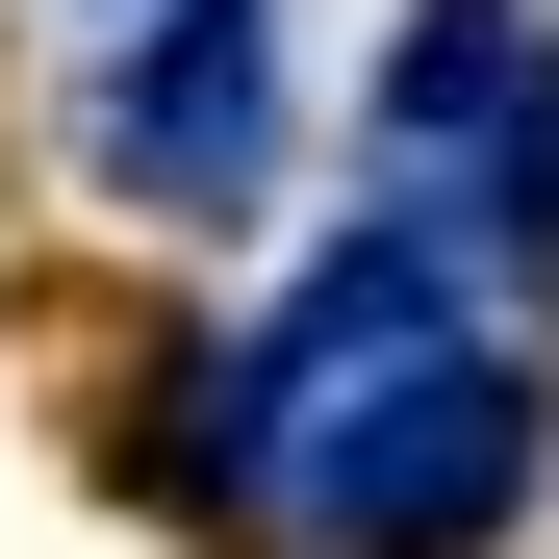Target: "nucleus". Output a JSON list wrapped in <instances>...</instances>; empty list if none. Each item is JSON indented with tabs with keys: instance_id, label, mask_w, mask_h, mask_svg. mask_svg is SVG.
<instances>
[{
	"instance_id": "nucleus-1",
	"label": "nucleus",
	"mask_w": 559,
	"mask_h": 559,
	"mask_svg": "<svg viewBox=\"0 0 559 559\" xmlns=\"http://www.w3.org/2000/svg\"><path fill=\"white\" fill-rule=\"evenodd\" d=\"M534 484H559V382L509 331H407L382 382H331L280 432V534L306 559H484Z\"/></svg>"
},
{
	"instance_id": "nucleus-2",
	"label": "nucleus",
	"mask_w": 559,
	"mask_h": 559,
	"mask_svg": "<svg viewBox=\"0 0 559 559\" xmlns=\"http://www.w3.org/2000/svg\"><path fill=\"white\" fill-rule=\"evenodd\" d=\"M76 153H103V204L229 229L254 178H280V0H128V51H103V103H76Z\"/></svg>"
},
{
	"instance_id": "nucleus-3",
	"label": "nucleus",
	"mask_w": 559,
	"mask_h": 559,
	"mask_svg": "<svg viewBox=\"0 0 559 559\" xmlns=\"http://www.w3.org/2000/svg\"><path fill=\"white\" fill-rule=\"evenodd\" d=\"M509 103H534V0H407L382 26V178L457 204V178L509 153Z\"/></svg>"
},
{
	"instance_id": "nucleus-4",
	"label": "nucleus",
	"mask_w": 559,
	"mask_h": 559,
	"mask_svg": "<svg viewBox=\"0 0 559 559\" xmlns=\"http://www.w3.org/2000/svg\"><path fill=\"white\" fill-rule=\"evenodd\" d=\"M457 204H484L509 254H559V51H534V103H509V153H484V178H457Z\"/></svg>"
}]
</instances>
